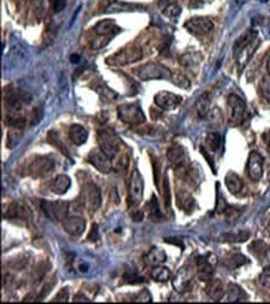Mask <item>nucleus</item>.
Wrapping results in <instances>:
<instances>
[{
    "label": "nucleus",
    "instance_id": "nucleus-1",
    "mask_svg": "<svg viewBox=\"0 0 270 304\" xmlns=\"http://www.w3.org/2000/svg\"><path fill=\"white\" fill-rule=\"evenodd\" d=\"M142 50L140 46L132 44L123 47L120 51L115 52L113 55L106 59V64L110 66H126V65L133 64L142 59Z\"/></svg>",
    "mask_w": 270,
    "mask_h": 304
},
{
    "label": "nucleus",
    "instance_id": "nucleus-2",
    "mask_svg": "<svg viewBox=\"0 0 270 304\" xmlns=\"http://www.w3.org/2000/svg\"><path fill=\"white\" fill-rule=\"evenodd\" d=\"M135 74L138 79L147 81V80L171 79L172 71L165 65L158 64V62H147L135 69Z\"/></svg>",
    "mask_w": 270,
    "mask_h": 304
},
{
    "label": "nucleus",
    "instance_id": "nucleus-3",
    "mask_svg": "<svg viewBox=\"0 0 270 304\" xmlns=\"http://www.w3.org/2000/svg\"><path fill=\"white\" fill-rule=\"evenodd\" d=\"M98 147L110 158L116 157L121 147L120 137L111 129H102L97 132Z\"/></svg>",
    "mask_w": 270,
    "mask_h": 304
},
{
    "label": "nucleus",
    "instance_id": "nucleus-4",
    "mask_svg": "<svg viewBox=\"0 0 270 304\" xmlns=\"http://www.w3.org/2000/svg\"><path fill=\"white\" fill-rule=\"evenodd\" d=\"M118 119L128 125H141L146 121L142 109L137 104H122L117 109Z\"/></svg>",
    "mask_w": 270,
    "mask_h": 304
},
{
    "label": "nucleus",
    "instance_id": "nucleus-5",
    "mask_svg": "<svg viewBox=\"0 0 270 304\" xmlns=\"http://www.w3.org/2000/svg\"><path fill=\"white\" fill-rule=\"evenodd\" d=\"M54 167L55 163L51 158L46 157V156H37L27 165L26 175L34 178H42L50 175L54 171Z\"/></svg>",
    "mask_w": 270,
    "mask_h": 304
},
{
    "label": "nucleus",
    "instance_id": "nucleus-6",
    "mask_svg": "<svg viewBox=\"0 0 270 304\" xmlns=\"http://www.w3.org/2000/svg\"><path fill=\"white\" fill-rule=\"evenodd\" d=\"M41 210L50 220L64 222L69 213V202L66 201H42Z\"/></svg>",
    "mask_w": 270,
    "mask_h": 304
},
{
    "label": "nucleus",
    "instance_id": "nucleus-7",
    "mask_svg": "<svg viewBox=\"0 0 270 304\" xmlns=\"http://www.w3.org/2000/svg\"><path fill=\"white\" fill-rule=\"evenodd\" d=\"M228 110H229V124L232 126H238L243 124L244 116H246V102L238 95L232 94L228 96Z\"/></svg>",
    "mask_w": 270,
    "mask_h": 304
},
{
    "label": "nucleus",
    "instance_id": "nucleus-8",
    "mask_svg": "<svg viewBox=\"0 0 270 304\" xmlns=\"http://www.w3.org/2000/svg\"><path fill=\"white\" fill-rule=\"evenodd\" d=\"M143 190H145V183H143L142 175L140 173V171L135 170L131 175L130 183H128V202H130V206H138L142 202Z\"/></svg>",
    "mask_w": 270,
    "mask_h": 304
},
{
    "label": "nucleus",
    "instance_id": "nucleus-9",
    "mask_svg": "<svg viewBox=\"0 0 270 304\" xmlns=\"http://www.w3.org/2000/svg\"><path fill=\"white\" fill-rule=\"evenodd\" d=\"M81 202L86 210L90 212H95L100 208L102 198L98 187L93 183H86L81 191Z\"/></svg>",
    "mask_w": 270,
    "mask_h": 304
},
{
    "label": "nucleus",
    "instance_id": "nucleus-10",
    "mask_svg": "<svg viewBox=\"0 0 270 304\" xmlns=\"http://www.w3.org/2000/svg\"><path fill=\"white\" fill-rule=\"evenodd\" d=\"M261 45V40L257 37V39L252 40L251 42H248L247 45H244L243 47L238 50L237 52H234V57H236L237 67H238L239 72H242L244 70V67L248 65V62L251 61V59L253 57V55L256 54L257 49Z\"/></svg>",
    "mask_w": 270,
    "mask_h": 304
},
{
    "label": "nucleus",
    "instance_id": "nucleus-11",
    "mask_svg": "<svg viewBox=\"0 0 270 304\" xmlns=\"http://www.w3.org/2000/svg\"><path fill=\"white\" fill-rule=\"evenodd\" d=\"M213 22L209 17L206 16H196V17H191L189 20H187L184 22V27L188 30L189 32L194 35H198V36H202V35H207L213 30Z\"/></svg>",
    "mask_w": 270,
    "mask_h": 304
},
{
    "label": "nucleus",
    "instance_id": "nucleus-12",
    "mask_svg": "<svg viewBox=\"0 0 270 304\" xmlns=\"http://www.w3.org/2000/svg\"><path fill=\"white\" fill-rule=\"evenodd\" d=\"M87 161H89L96 170H98L102 173H108L112 170V161H111V158L108 157L100 147H98V149H93L92 151L89 153Z\"/></svg>",
    "mask_w": 270,
    "mask_h": 304
},
{
    "label": "nucleus",
    "instance_id": "nucleus-13",
    "mask_svg": "<svg viewBox=\"0 0 270 304\" xmlns=\"http://www.w3.org/2000/svg\"><path fill=\"white\" fill-rule=\"evenodd\" d=\"M30 102V95L26 92L19 91V90H14V91L9 92L7 96L5 97V105L9 109L10 114H16L21 110L24 105Z\"/></svg>",
    "mask_w": 270,
    "mask_h": 304
},
{
    "label": "nucleus",
    "instance_id": "nucleus-14",
    "mask_svg": "<svg viewBox=\"0 0 270 304\" xmlns=\"http://www.w3.org/2000/svg\"><path fill=\"white\" fill-rule=\"evenodd\" d=\"M194 272L189 266L181 268L177 272V275L175 276L172 281L173 288L177 293H184L186 291H188L189 286H191L192 281H193Z\"/></svg>",
    "mask_w": 270,
    "mask_h": 304
},
{
    "label": "nucleus",
    "instance_id": "nucleus-15",
    "mask_svg": "<svg viewBox=\"0 0 270 304\" xmlns=\"http://www.w3.org/2000/svg\"><path fill=\"white\" fill-rule=\"evenodd\" d=\"M182 102L180 95L170 91H160L155 95V104L162 110H173Z\"/></svg>",
    "mask_w": 270,
    "mask_h": 304
},
{
    "label": "nucleus",
    "instance_id": "nucleus-16",
    "mask_svg": "<svg viewBox=\"0 0 270 304\" xmlns=\"http://www.w3.org/2000/svg\"><path fill=\"white\" fill-rule=\"evenodd\" d=\"M248 176L252 181L257 182L263 176V157L261 153L253 151L251 152L248 158V165H247Z\"/></svg>",
    "mask_w": 270,
    "mask_h": 304
},
{
    "label": "nucleus",
    "instance_id": "nucleus-17",
    "mask_svg": "<svg viewBox=\"0 0 270 304\" xmlns=\"http://www.w3.org/2000/svg\"><path fill=\"white\" fill-rule=\"evenodd\" d=\"M167 160L171 163V166L175 168H182L186 166L187 160H188V155L184 150L183 146L181 145H172L167 151Z\"/></svg>",
    "mask_w": 270,
    "mask_h": 304
},
{
    "label": "nucleus",
    "instance_id": "nucleus-18",
    "mask_svg": "<svg viewBox=\"0 0 270 304\" xmlns=\"http://www.w3.org/2000/svg\"><path fill=\"white\" fill-rule=\"evenodd\" d=\"M64 228L70 236L74 237H80L86 230V220L80 216H71L66 217L64 221Z\"/></svg>",
    "mask_w": 270,
    "mask_h": 304
},
{
    "label": "nucleus",
    "instance_id": "nucleus-19",
    "mask_svg": "<svg viewBox=\"0 0 270 304\" xmlns=\"http://www.w3.org/2000/svg\"><path fill=\"white\" fill-rule=\"evenodd\" d=\"M93 31L97 36L106 37V39H112L113 35L117 34L120 31V27L117 26V24L115 22V20L112 19H105L98 21L97 24L93 26Z\"/></svg>",
    "mask_w": 270,
    "mask_h": 304
},
{
    "label": "nucleus",
    "instance_id": "nucleus-20",
    "mask_svg": "<svg viewBox=\"0 0 270 304\" xmlns=\"http://www.w3.org/2000/svg\"><path fill=\"white\" fill-rule=\"evenodd\" d=\"M176 202H177L178 207L187 213H191L196 207V201H194L193 196L183 188H178L176 192Z\"/></svg>",
    "mask_w": 270,
    "mask_h": 304
},
{
    "label": "nucleus",
    "instance_id": "nucleus-21",
    "mask_svg": "<svg viewBox=\"0 0 270 304\" xmlns=\"http://www.w3.org/2000/svg\"><path fill=\"white\" fill-rule=\"evenodd\" d=\"M197 276L202 282H209L213 277V266L207 257L197 258Z\"/></svg>",
    "mask_w": 270,
    "mask_h": 304
},
{
    "label": "nucleus",
    "instance_id": "nucleus-22",
    "mask_svg": "<svg viewBox=\"0 0 270 304\" xmlns=\"http://www.w3.org/2000/svg\"><path fill=\"white\" fill-rule=\"evenodd\" d=\"M206 287V293L208 295V297L211 298L214 302H219L224 298L226 296V290H224L223 282L221 280H217V278H212L209 282H207Z\"/></svg>",
    "mask_w": 270,
    "mask_h": 304
},
{
    "label": "nucleus",
    "instance_id": "nucleus-23",
    "mask_svg": "<svg viewBox=\"0 0 270 304\" xmlns=\"http://www.w3.org/2000/svg\"><path fill=\"white\" fill-rule=\"evenodd\" d=\"M50 190L55 195H64L69 191V188L71 187V180H70L69 176L66 175H59L54 178V180L50 181L49 185Z\"/></svg>",
    "mask_w": 270,
    "mask_h": 304
},
{
    "label": "nucleus",
    "instance_id": "nucleus-24",
    "mask_svg": "<svg viewBox=\"0 0 270 304\" xmlns=\"http://www.w3.org/2000/svg\"><path fill=\"white\" fill-rule=\"evenodd\" d=\"M5 217L10 218V220H16V218H19V220H27V218H30V211L27 208V206L22 205V203L12 202L7 207Z\"/></svg>",
    "mask_w": 270,
    "mask_h": 304
},
{
    "label": "nucleus",
    "instance_id": "nucleus-25",
    "mask_svg": "<svg viewBox=\"0 0 270 304\" xmlns=\"http://www.w3.org/2000/svg\"><path fill=\"white\" fill-rule=\"evenodd\" d=\"M87 137H89V131L82 125L75 124L70 126L69 139L71 140V142L74 145L81 146V145H84L87 141Z\"/></svg>",
    "mask_w": 270,
    "mask_h": 304
},
{
    "label": "nucleus",
    "instance_id": "nucleus-26",
    "mask_svg": "<svg viewBox=\"0 0 270 304\" xmlns=\"http://www.w3.org/2000/svg\"><path fill=\"white\" fill-rule=\"evenodd\" d=\"M226 301L229 303L247 302L248 301V296L238 285L231 283V285H228V288H227Z\"/></svg>",
    "mask_w": 270,
    "mask_h": 304
},
{
    "label": "nucleus",
    "instance_id": "nucleus-27",
    "mask_svg": "<svg viewBox=\"0 0 270 304\" xmlns=\"http://www.w3.org/2000/svg\"><path fill=\"white\" fill-rule=\"evenodd\" d=\"M167 260V255L163 250L161 248L155 247L145 256V262L147 266L151 267H156V266H161L166 262Z\"/></svg>",
    "mask_w": 270,
    "mask_h": 304
},
{
    "label": "nucleus",
    "instance_id": "nucleus-28",
    "mask_svg": "<svg viewBox=\"0 0 270 304\" xmlns=\"http://www.w3.org/2000/svg\"><path fill=\"white\" fill-rule=\"evenodd\" d=\"M246 263H248V260H247L246 256H243L242 253L238 252L229 253V255H227L223 260V265L231 271L237 270V268L242 267V266H244Z\"/></svg>",
    "mask_w": 270,
    "mask_h": 304
},
{
    "label": "nucleus",
    "instance_id": "nucleus-29",
    "mask_svg": "<svg viewBox=\"0 0 270 304\" xmlns=\"http://www.w3.org/2000/svg\"><path fill=\"white\" fill-rule=\"evenodd\" d=\"M226 186L229 192L233 195H238L243 190V180L233 171H229L226 175Z\"/></svg>",
    "mask_w": 270,
    "mask_h": 304
},
{
    "label": "nucleus",
    "instance_id": "nucleus-30",
    "mask_svg": "<svg viewBox=\"0 0 270 304\" xmlns=\"http://www.w3.org/2000/svg\"><path fill=\"white\" fill-rule=\"evenodd\" d=\"M202 61V55L197 51H188L180 57V64L183 67H194Z\"/></svg>",
    "mask_w": 270,
    "mask_h": 304
},
{
    "label": "nucleus",
    "instance_id": "nucleus-31",
    "mask_svg": "<svg viewBox=\"0 0 270 304\" xmlns=\"http://www.w3.org/2000/svg\"><path fill=\"white\" fill-rule=\"evenodd\" d=\"M197 114L199 117H206L209 114V107H211V95L208 92H204L197 101Z\"/></svg>",
    "mask_w": 270,
    "mask_h": 304
},
{
    "label": "nucleus",
    "instance_id": "nucleus-32",
    "mask_svg": "<svg viewBox=\"0 0 270 304\" xmlns=\"http://www.w3.org/2000/svg\"><path fill=\"white\" fill-rule=\"evenodd\" d=\"M249 237H251L249 231H239V232L224 233L219 240L223 241V242H246L249 240Z\"/></svg>",
    "mask_w": 270,
    "mask_h": 304
},
{
    "label": "nucleus",
    "instance_id": "nucleus-33",
    "mask_svg": "<svg viewBox=\"0 0 270 304\" xmlns=\"http://www.w3.org/2000/svg\"><path fill=\"white\" fill-rule=\"evenodd\" d=\"M5 125H7L10 129L24 130L26 126V119L19 114H9L5 117Z\"/></svg>",
    "mask_w": 270,
    "mask_h": 304
},
{
    "label": "nucleus",
    "instance_id": "nucleus-34",
    "mask_svg": "<svg viewBox=\"0 0 270 304\" xmlns=\"http://www.w3.org/2000/svg\"><path fill=\"white\" fill-rule=\"evenodd\" d=\"M147 212L148 217H150L153 222H161V221L163 220V215L160 210V206H158L157 198H151L150 202L147 203Z\"/></svg>",
    "mask_w": 270,
    "mask_h": 304
},
{
    "label": "nucleus",
    "instance_id": "nucleus-35",
    "mask_svg": "<svg viewBox=\"0 0 270 304\" xmlns=\"http://www.w3.org/2000/svg\"><path fill=\"white\" fill-rule=\"evenodd\" d=\"M136 9H142L141 5H133V4H128V2H122V1H112L107 7H106V11L111 12V11H133Z\"/></svg>",
    "mask_w": 270,
    "mask_h": 304
},
{
    "label": "nucleus",
    "instance_id": "nucleus-36",
    "mask_svg": "<svg viewBox=\"0 0 270 304\" xmlns=\"http://www.w3.org/2000/svg\"><path fill=\"white\" fill-rule=\"evenodd\" d=\"M257 37H258V31H257V30H254V29L247 30V31L244 32V34L242 35L238 40H237L236 44H234V47H233L234 52H237L239 49H241V47H243L244 45H247L248 42H251L252 40L257 39Z\"/></svg>",
    "mask_w": 270,
    "mask_h": 304
},
{
    "label": "nucleus",
    "instance_id": "nucleus-37",
    "mask_svg": "<svg viewBox=\"0 0 270 304\" xmlns=\"http://www.w3.org/2000/svg\"><path fill=\"white\" fill-rule=\"evenodd\" d=\"M151 277L157 282H167L171 278V271L167 267H163L162 265L156 266V267H152Z\"/></svg>",
    "mask_w": 270,
    "mask_h": 304
},
{
    "label": "nucleus",
    "instance_id": "nucleus-38",
    "mask_svg": "<svg viewBox=\"0 0 270 304\" xmlns=\"http://www.w3.org/2000/svg\"><path fill=\"white\" fill-rule=\"evenodd\" d=\"M204 144H206V147L208 151L217 152L219 149H221V145H222L221 135L216 134V132H211V134L207 135Z\"/></svg>",
    "mask_w": 270,
    "mask_h": 304
},
{
    "label": "nucleus",
    "instance_id": "nucleus-39",
    "mask_svg": "<svg viewBox=\"0 0 270 304\" xmlns=\"http://www.w3.org/2000/svg\"><path fill=\"white\" fill-rule=\"evenodd\" d=\"M161 9H162L163 14H165L167 17H170V19H177L182 11L181 6L177 4V2H170V1H166V5L161 7Z\"/></svg>",
    "mask_w": 270,
    "mask_h": 304
},
{
    "label": "nucleus",
    "instance_id": "nucleus-40",
    "mask_svg": "<svg viewBox=\"0 0 270 304\" xmlns=\"http://www.w3.org/2000/svg\"><path fill=\"white\" fill-rule=\"evenodd\" d=\"M170 80L176 86L182 87V89H189V86H191V82H189L188 77L180 71H173Z\"/></svg>",
    "mask_w": 270,
    "mask_h": 304
},
{
    "label": "nucleus",
    "instance_id": "nucleus-41",
    "mask_svg": "<svg viewBox=\"0 0 270 304\" xmlns=\"http://www.w3.org/2000/svg\"><path fill=\"white\" fill-rule=\"evenodd\" d=\"M259 92H261L262 97L266 100L270 105V75H266L262 77L261 82H259Z\"/></svg>",
    "mask_w": 270,
    "mask_h": 304
},
{
    "label": "nucleus",
    "instance_id": "nucleus-42",
    "mask_svg": "<svg viewBox=\"0 0 270 304\" xmlns=\"http://www.w3.org/2000/svg\"><path fill=\"white\" fill-rule=\"evenodd\" d=\"M249 250L253 255H256L257 257L263 258L264 256L268 252V246L263 242V241H254L251 246H249Z\"/></svg>",
    "mask_w": 270,
    "mask_h": 304
},
{
    "label": "nucleus",
    "instance_id": "nucleus-43",
    "mask_svg": "<svg viewBox=\"0 0 270 304\" xmlns=\"http://www.w3.org/2000/svg\"><path fill=\"white\" fill-rule=\"evenodd\" d=\"M21 136H22V130L11 129L9 132H7L6 146L9 147V149H12L14 146H16V144L19 142V140L21 139Z\"/></svg>",
    "mask_w": 270,
    "mask_h": 304
},
{
    "label": "nucleus",
    "instance_id": "nucleus-44",
    "mask_svg": "<svg viewBox=\"0 0 270 304\" xmlns=\"http://www.w3.org/2000/svg\"><path fill=\"white\" fill-rule=\"evenodd\" d=\"M50 267V263L47 262H40L39 265L35 267V271H34V281H40L42 280V278L45 277V275H46L47 272V268Z\"/></svg>",
    "mask_w": 270,
    "mask_h": 304
},
{
    "label": "nucleus",
    "instance_id": "nucleus-45",
    "mask_svg": "<svg viewBox=\"0 0 270 304\" xmlns=\"http://www.w3.org/2000/svg\"><path fill=\"white\" fill-rule=\"evenodd\" d=\"M163 188H162V195L163 200H165V206L167 208L171 207V191H170V182H168L167 175L163 176Z\"/></svg>",
    "mask_w": 270,
    "mask_h": 304
},
{
    "label": "nucleus",
    "instance_id": "nucleus-46",
    "mask_svg": "<svg viewBox=\"0 0 270 304\" xmlns=\"http://www.w3.org/2000/svg\"><path fill=\"white\" fill-rule=\"evenodd\" d=\"M259 285L263 290L270 292V268H266L259 276Z\"/></svg>",
    "mask_w": 270,
    "mask_h": 304
},
{
    "label": "nucleus",
    "instance_id": "nucleus-47",
    "mask_svg": "<svg viewBox=\"0 0 270 304\" xmlns=\"http://www.w3.org/2000/svg\"><path fill=\"white\" fill-rule=\"evenodd\" d=\"M70 297V290L69 288H61V290L59 291V293H57L56 296L54 297V300H52V302H62V303H66L67 301H69Z\"/></svg>",
    "mask_w": 270,
    "mask_h": 304
},
{
    "label": "nucleus",
    "instance_id": "nucleus-48",
    "mask_svg": "<svg viewBox=\"0 0 270 304\" xmlns=\"http://www.w3.org/2000/svg\"><path fill=\"white\" fill-rule=\"evenodd\" d=\"M136 302H142V303L152 302V296L150 295V292H148L147 290H143L137 295V297H136Z\"/></svg>",
    "mask_w": 270,
    "mask_h": 304
},
{
    "label": "nucleus",
    "instance_id": "nucleus-49",
    "mask_svg": "<svg viewBox=\"0 0 270 304\" xmlns=\"http://www.w3.org/2000/svg\"><path fill=\"white\" fill-rule=\"evenodd\" d=\"M67 0H51V5L52 9H54L55 12H60L65 9L66 6Z\"/></svg>",
    "mask_w": 270,
    "mask_h": 304
},
{
    "label": "nucleus",
    "instance_id": "nucleus-50",
    "mask_svg": "<svg viewBox=\"0 0 270 304\" xmlns=\"http://www.w3.org/2000/svg\"><path fill=\"white\" fill-rule=\"evenodd\" d=\"M41 116H42L41 110H40V109H35L34 111H32V115H31V125L39 124V121H40V119H41Z\"/></svg>",
    "mask_w": 270,
    "mask_h": 304
},
{
    "label": "nucleus",
    "instance_id": "nucleus-51",
    "mask_svg": "<svg viewBox=\"0 0 270 304\" xmlns=\"http://www.w3.org/2000/svg\"><path fill=\"white\" fill-rule=\"evenodd\" d=\"M117 168L120 170H126L128 166V157H126V155H122L120 158L117 160Z\"/></svg>",
    "mask_w": 270,
    "mask_h": 304
},
{
    "label": "nucleus",
    "instance_id": "nucleus-52",
    "mask_svg": "<svg viewBox=\"0 0 270 304\" xmlns=\"http://www.w3.org/2000/svg\"><path fill=\"white\" fill-rule=\"evenodd\" d=\"M132 218H133V221H137V222H140V221L143 220V212L140 210H136V212L132 213Z\"/></svg>",
    "mask_w": 270,
    "mask_h": 304
},
{
    "label": "nucleus",
    "instance_id": "nucleus-53",
    "mask_svg": "<svg viewBox=\"0 0 270 304\" xmlns=\"http://www.w3.org/2000/svg\"><path fill=\"white\" fill-rule=\"evenodd\" d=\"M74 302H91V301L89 300V298L86 297V296H84V295H81V293H79V295H76L75 296V300H74Z\"/></svg>",
    "mask_w": 270,
    "mask_h": 304
},
{
    "label": "nucleus",
    "instance_id": "nucleus-54",
    "mask_svg": "<svg viewBox=\"0 0 270 304\" xmlns=\"http://www.w3.org/2000/svg\"><path fill=\"white\" fill-rule=\"evenodd\" d=\"M263 139H264V142L267 144V146H268V149L270 150V131L266 132V134L263 135Z\"/></svg>",
    "mask_w": 270,
    "mask_h": 304
},
{
    "label": "nucleus",
    "instance_id": "nucleus-55",
    "mask_svg": "<svg viewBox=\"0 0 270 304\" xmlns=\"http://www.w3.org/2000/svg\"><path fill=\"white\" fill-rule=\"evenodd\" d=\"M70 59H71V62H79V59H80V56L79 55H72L71 57H70Z\"/></svg>",
    "mask_w": 270,
    "mask_h": 304
},
{
    "label": "nucleus",
    "instance_id": "nucleus-56",
    "mask_svg": "<svg viewBox=\"0 0 270 304\" xmlns=\"http://www.w3.org/2000/svg\"><path fill=\"white\" fill-rule=\"evenodd\" d=\"M267 69H268V74L270 75V56L268 59V62H267Z\"/></svg>",
    "mask_w": 270,
    "mask_h": 304
},
{
    "label": "nucleus",
    "instance_id": "nucleus-57",
    "mask_svg": "<svg viewBox=\"0 0 270 304\" xmlns=\"http://www.w3.org/2000/svg\"><path fill=\"white\" fill-rule=\"evenodd\" d=\"M268 230H269V231H270V225H269V226H268Z\"/></svg>",
    "mask_w": 270,
    "mask_h": 304
}]
</instances>
